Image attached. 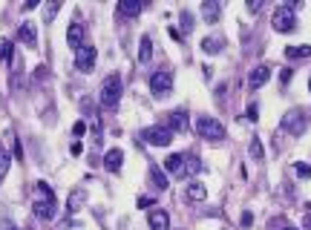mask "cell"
Here are the masks:
<instances>
[{
    "instance_id": "1",
    "label": "cell",
    "mask_w": 311,
    "mask_h": 230,
    "mask_svg": "<svg viewBox=\"0 0 311 230\" xmlns=\"http://www.w3.org/2000/svg\"><path fill=\"white\" fill-rule=\"evenodd\" d=\"M164 170L170 176H176V178H190V176H196L202 170V161L196 156H190V152H173V156L164 158Z\"/></svg>"
},
{
    "instance_id": "2",
    "label": "cell",
    "mask_w": 311,
    "mask_h": 230,
    "mask_svg": "<svg viewBox=\"0 0 311 230\" xmlns=\"http://www.w3.org/2000/svg\"><path fill=\"white\" fill-rule=\"evenodd\" d=\"M58 213V202H55V193L46 182H38V202H35V216L41 218H55Z\"/></svg>"
},
{
    "instance_id": "3",
    "label": "cell",
    "mask_w": 311,
    "mask_h": 230,
    "mask_svg": "<svg viewBox=\"0 0 311 230\" xmlns=\"http://www.w3.org/2000/svg\"><path fill=\"white\" fill-rule=\"evenodd\" d=\"M196 132L202 138H207V141H222L225 138V124L216 121L213 115H199L196 118Z\"/></svg>"
},
{
    "instance_id": "4",
    "label": "cell",
    "mask_w": 311,
    "mask_h": 230,
    "mask_svg": "<svg viewBox=\"0 0 311 230\" xmlns=\"http://www.w3.org/2000/svg\"><path fill=\"white\" fill-rule=\"evenodd\" d=\"M121 101V75H110L101 84V106L104 110H115Z\"/></svg>"
},
{
    "instance_id": "5",
    "label": "cell",
    "mask_w": 311,
    "mask_h": 230,
    "mask_svg": "<svg viewBox=\"0 0 311 230\" xmlns=\"http://www.w3.org/2000/svg\"><path fill=\"white\" fill-rule=\"evenodd\" d=\"M150 90L156 98H167L173 92V72L170 69H159V72H153L150 75Z\"/></svg>"
},
{
    "instance_id": "6",
    "label": "cell",
    "mask_w": 311,
    "mask_h": 230,
    "mask_svg": "<svg viewBox=\"0 0 311 230\" xmlns=\"http://www.w3.org/2000/svg\"><path fill=\"white\" fill-rule=\"evenodd\" d=\"M141 138H144V144H150V147H167L173 141V132L167 130V126H144L141 130Z\"/></svg>"
},
{
    "instance_id": "7",
    "label": "cell",
    "mask_w": 311,
    "mask_h": 230,
    "mask_svg": "<svg viewBox=\"0 0 311 230\" xmlns=\"http://www.w3.org/2000/svg\"><path fill=\"white\" fill-rule=\"evenodd\" d=\"M276 32H291V29H297V14H294V6H279L274 12V18H271Z\"/></svg>"
},
{
    "instance_id": "8",
    "label": "cell",
    "mask_w": 311,
    "mask_h": 230,
    "mask_svg": "<svg viewBox=\"0 0 311 230\" xmlns=\"http://www.w3.org/2000/svg\"><path fill=\"white\" fill-rule=\"evenodd\" d=\"M305 126H308V118L302 110H291V112L282 115V130L291 132V136H302L305 132Z\"/></svg>"
},
{
    "instance_id": "9",
    "label": "cell",
    "mask_w": 311,
    "mask_h": 230,
    "mask_svg": "<svg viewBox=\"0 0 311 230\" xmlns=\"http://www.w3.org/2000/svg\"><path fill=\"white\" fill-rule=\"evenodd\" d=\"M95 58H98V52H95V46L84 44L75 52V69H78L81 75H90L92 69H95Z\"/></svg>"
},
{
    "instance_id": "10",
    "label": "cell",
    "mask_w": 311,
    "mask_h": 230,
    "mask_svg": "<svg viewBox=\"0 0 311 230\" xmlns=\"http://www.w3.org/2000/svg\"><path fill=\"white\" fill-rule=\"evenodd\" d=\"M87 121H90V130H92V147H101L104 144V126H101V115L92 112L90 104H87Z\"/></svg>"
},
{
    "instance_id": "11",
    "label": "cell",
    "mask_w": 311,
    "mask_h": 230,
    "mask_svg": "<svg viewBox=\"0 0 311 230\" xmlns=\"http://www.w3.org/2000/svg\"><path fill=\"white\" fill-rule=\"evenodd\" d=\"M67 44L72 46V49H75V52H78L81 46L87 44V40H84V23H69V29H67Z\"/></svg>"
},
{
    "instance_id": "12",
    "label": "cell",
    "mask_w": 311,
    "mask_h": 230,
    "mask_svg": "<svg viewBox=\"0 0 311 230\" xmlns=\"http://www.w3.org/2000/svg\"><path fill=\"white\" fill-rule=\"evenodd\" d=\"M18 40L26 46H38V26L32 20L21 23V29H18Z\"/></svg>"
},
{
    "instance_id": "13",
    "label": "cell",
    "mask_w": 311,
    "mask_h": 230,
    "mask_svg": "<svg viewBox=\"0 0 311 230\" xmlns=\"http://www.w3.org/2000/svg\"><path fill=\"white\" fill-rule=\"evenodd\" d=\"M147 224H150V230H167V228H170V218H167L164 210H150Z\"/></svg>"
},
{
    "instance_id": "14",
    "label": "cell",
    "mask_w": 311,
    "mask_h": 230,
    "mask_svg": "<svg viewBox=\"0 0 311 230\" xmlns=\"http://www.w3.org/2000/svg\"><path fill=\"white\" fill-rule=\"evenodd\" d=\"M268 78H271V66H265V64H262V66H256V69L251 72V78H248V86H251V90H259V86H262Z\"/></svg>"
},
{
    "instance_id": "15",
    "label": "cell",
    "mask_w": 311,
    "mask_h": 230,
    "mask_svg": "<svg viewBox=\"0 0 311 230\" xmlns=\"http://www.w3.org/2000/svg\"><path fill=\"white\" fill-rule=\"evenodd\" d=\"M121 161H124V152H121L118 147H113L107 156H104V167H107L110 172H118L121 170Z\"/></svg>"
},
{
    "instance_id": "16",
    "label": "cell",
    "mask_w": 311,
    "mask_h": 230,
    "mask_svg": "<svg viewBox=\"0 0 311 230\" xmlns=\"http://www.w3.org/2000/svg\"><path fill=\"white\" fill-rule=\"evenodd\" d=\"M167 130H179V132H182V130H187V115L182 112V110H173V112H167Z\"/></svg>"
},
{
    "instance_id": "17",
    "label": "cell",
    "mask_w": 311,
    "mask_h": 230,
    "mask_svg": "<svg viewBox=\"0 0 311 230\" xmlns=\"http://www.w3.org/2000/svg\"><path fill=\"white\" fill-rule=\"evenodd\" d=\"M138 60L141 64L153 60V38L150 34H141V40H138Z\"/></svg>"
},
{
    "instance_id": "18",
    "label": "cell",
    "mask_w": 311,
    "mask_h": 230,
    "mask_svg": "<svg viewBox=\"0 0 311 230\" xmlns=\"http://www.w3.org/2000/svg\"><path fill=\"white\" fill-rule=\"evenodd\" d=\"M87 204V190H72V193H69V202H67V207H69V213H78L81 207Z\"/></svg>"
},
{
    "instance_id": "19",
    "label": "cell",
    "mask_w": 311,
    "mask_h": 230,
    "mask_svg": "<svg viewBox=\"0 0 311 230\" xmlns=\"http://www.w3.org/2000/svg\"><path fill=\"white\" fill-rule=\"evenodd\" d=\"M202 20H205V23H216L219 20V3H216V0L202 3Z\"/></svg>"
},
{
    "instance_id": "20",
    "label": "cell",
    "mask_w": 311,
    "mask_h": 230,
    "mask_svg": "<svg viewBox=\"0 0 311 230\" xmlns=\"http://www.w3.org/2000/svg\"><path fill=\"white\" fill-rule=\"evenodd\" d=\"M118 12H121L124 18H138V14H141V3H138V0H121V3H118Z\"/></svg>"
},
{
    "instance_id": "21",
    "label": "cell",
    "mask_w": 311,
    "mask_h": 230,
    "mask_svg": "<svg viewBox=\"0 0 311 230\" xmlns=\"http://www.w3.org/2000/svg\"><path fill=\"white\" fill-rule=\"evenodd\" d=\"M285 58H291V60H305V58H311V46L302 44V46H288L285 49Z\"/></svg>"
},
{
    "instance_id": "22",
    "label": "cell",
    "mask_w": 311,
    "mask_h": 230,
    "mask_svg": "<svg viewBox=\"0 0 311 230\" xmlns=\"http://www.w3.org/2000/svg\"><path fill=\"white\" fill-rule=\"evenodd\" d=\"M205 196H207V190L202 187V184H187V198L190 202H205Z\"/></svg>"
},
{
    "instance_id": "23",
    "label": "cell",
    "mask_w": 311,
    "mask_h": 230,
    "mask_svg": "<svg viewBox=\"0 0 311 230\" xmlns=\"http://www.w3.org/2000/svg\"><path fill=\"white\" fill-rule=\"evenodd\" d=\"M222 46H225V40H222V38H205V40H202V49H205L207 55H216Z\"/></svg>"
},
{
    "instance_id": "24",
    "label": "cell",
    "mask_w": 311,
    "mask_h": 230,
    "mask_svg": "<svg viewBox=\"0 0 311 230\" xmlns=\"http://www.w3.org/2000/svg\"><path fill=\"white\" fill-rule=\"evenodd\" d=\"M248 152H251V158H253V161H262V158H265L262 141H259V138H256V136L251 138V144H248Z\"/></svg>"
},
{
    "instance_id": "25",
    "label": "cell",
    "mask_w": 311,
    "mask_h": 230,
    "mask_svg": "<svg viewBox=\"0 0 311 230\" xmlns=\"http://www.w3.org/2000/svg\"><path fill=\"white\" fill-rule=\"evenodd\" d=\"M150 178H153V184H156V190H167V178H164V172L153 164L150 167Z\"/></svg>"
},
{
    "instance_id": "26",
    "label": "cell",
    "mask_w": 311,
    "mask_h": 230,
    "mask_svg": "<svg viewBox=\"0 0 311 230\" xmlns=\"http://www.w3.org/2000/svg\"><path fill=\"white\" fill-rule=\"evenodd\" d=\"M58 9H61V3H58V0H55V3H46L44 20H46V23H52V20H55V14H58Z\"/></svg>"
},
{
    "instance_id": "27",
    "label": "cell",
    "mask_w": 311,
    "mask_h": 230,
    "mask_svg": "<svg viewBox=\"0 0 311 230\" xmlns=\"http://www.w3.org/2000/svg\"><path fill=\"white\" fill-rule=\"evenodd\" d=\"M0 58H3V60H12V40L9 38L0 40Z\"/></svg>"
},
{
    "instance_id": "28",
    "label": "cell",
    "mask_w": 311,
    "mask_h": 230,
    "mask_svg": "<svg viewBox=\"0 0 311 230\" xmlns=\"http://www.w3.org/2000/svg\"><path fill=\"white\" fill-rule=\"evenodd\" d=\"M9 164H12V158L6 156V150H0V178L9 172Z\"/></svg>"
},
{
    "instance_id": "29",
    "label": "cell",
    "mask_w": 311,
    "mask_h": 230,
    "mask_svg": "<svg viewBox=\"0 0 311 230\" xmlns=\"http://www.w3.org/2000/svg\"><path fill=\"white\" fill-rule=\"evenodd\" d=\"M294 172H297L299 178H311V164H302V161H299L297 167H294Z\"/></svg>"
},
{
    "instance_id": "30",
    "label": "cell",
    "mask_w": 311,
    "mask_h": 230,
    "mask_svg": "<svg viewBox=\"0 0 311 230\" xmlns=\"http://www.w3.org/2000/svg\"><path fill=\"white\" fill-rule=\"evenodd\" d=\"M182 29H184V32H190V29H193V14H190V12H182Z\"/></svg>"
},
{
    "instance_id": "31",
    "label": "cell",
    "mask_w": 311,
    "mask_h": 230,
    "mask_svg": "<svg viewBox=\"0 0 311 230\" xmlns=\"http://www.w3.org/2000/svg\"><path fill=\"white\" fill-rule=\"evenodd\" d=\"M245 115H248V121H256V118H259V106H256V104H251Z\"/></svg>"
},
{
    "instance_id": "32",
    "label": "cell",
    "mask_w": 311,
    "mask_h": 230,
    "mask_svg": "<svg viewBox=\"0 0 311 230\" xmlns=\"http://www.w3.org/2000/svg\"><path fill=\"white\" fill-rule=\"evenodd\" d=\"M239 224H242V228H251V224H253V216H251V213H242Z\"/></svg>"
},
{
    "instance_id": "33",
    "label": "cell",
    "mask_w": 311,
    "mask_h": 230,
    "mask_svg": "<svg viewBox=\"0 0 311 230\" xmlns=\"http://www.w3.org/2000/svg\"><path fill=\"white\" fill-rule=\"evenodd\" d=\"M84 130H87V121H78V124L72 126V132H75V136H84Z\"/></svg>"
},
{
    "instance_id": "34",
    "label": "cell",
    "mask_w": 311,
    "mask_h": 230,
    "mask_svg": "<svg viewBox=\"0 0 311 230\" xmlns=\"http://www.w3.org/2000/svg\"><path fill=\"white\" fill-rule=\"evenodd\" d=\"M46 75H49V72H46V66H35V78H38V80H44Z\"/></svg>"
},
{
    "instance_id": "35",
    "label": "cell",
    "mask_w": 311,
    "mask_h": 230,
    "mask_svg": "<svg viewBox=\"0 0 311 230\" xmlns=\"http://www.w3.org/2000/svg\"><path fill=\"white\" fill-rule=\"evenodd\" d=\"M279 80H282V84H288V80H291V69H282V72H279Z\"/></svg>"
},
{
    "instance_id": "36",
    "label": "cell",
    "mask_w": 311,
    "mask_h": 230,
    "mask_svg": "<svg viewBox=\"0 0 311 230\" xmlns=\"http://www.w3.org/2000/svg\"><path fill=\"white\" fill-rule=\"evenodd\" d=\"M262 9V3H259V0H256V3H251V6H248V12H251V14H256V12Z\"/></svg>"
},
{
    "instance_id": "37",
    "label": "cell",
    "mask_w": 311,
    "mask_h": 230,
    "mask_svg": "<svg viewBox=\"0 0 311 230\" xmlns=\"http://www.w3.org/2000/svg\"><path fill=\"white\" fill-rule=\"evenodd\" d=\"M170 38H173V40H182L184 34H182V32H179V29H173V26H170Z\"/></svg>"
},
{
    "instance_id": "38",
    "label": "cell",
    "mask_w": 311,
    "mask_h": 230,
    "mask_svg": "<svg viewBox=\"0 0 311 230\" xmlns=\"http://www.w3.org/2000/svg\"><path fill=\"white\" fill-rule=\"evenodd\" d=\"M138 207H153V198H138Z\"/></svg>"
},
{
    "instance_id": "39",
    "label": "cell",
    "mask_w": 311,
    "mask_h": 230,
    "mask_svg": "<svg viewBox=\"0 0 311 230\" xmlns=\"http://www.w3.org/2000/svg\"><path fill=\"white\" fill-rule=\"evenodd\" d=\"M81 150H84L81 147V141H75V144H72V156H81Z\"/></svg>"
},
{
    "instance_id": "40",
    "label": "cell",
    "mask_w": 311,
    "mask_h": 230,
    "mask_svg": "<svg viewBox=\"0 0 311 230\" xmlns=\"http://www.w3.org/2000/svg\"><path fill=\"white\" fill-rule=\"evenodd\" d=\"M302 228H305V230H311V213H308L305 218H302Z\"/></svg>"
},
{
    "instance_id": "41",
    "label": "cell",
    "mask_w": 311,
    "mask_h": 230,
    "mask_svg": "<svg viewBox=\"0 0 311 230\" xmlns=\"http://www.w3.org/2000/svg\"><path fill=\"white\" fill-rule=\"evenodd\" d=\"M6 230H18V228H6Z\"/></svg>"
},
{
    "instance_id": "42",
    "label": "cell",
    "mask_w": 311,
    "mask_h": 230,
    "mask_svg": "<svg viewBox=\"0 0 311 230\" xmlns=\"http://www.w3.org/2000/svg\"><path fill=\"white\" fill-rule=\"evenodd\" d=\"M308 90H311V80H308Z\"/></svg>"
},
{
    "instance_id": "43",
    "label": "cell",
    "mask_w": 311,
    "mask_h": 230,
    "mask_svg": "<svg viewBox=\"0 0 311 230\" xmlns=\"http://www.w3.org/2000/svg\"><path fill=\"white\" fill-rule=\"evenodd\" d=\"M285 230H294V228H285Z\"/></svg>"
}]
</instances>
